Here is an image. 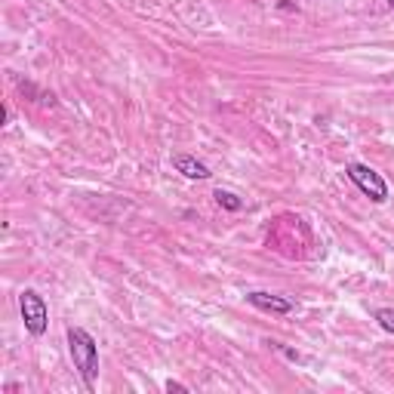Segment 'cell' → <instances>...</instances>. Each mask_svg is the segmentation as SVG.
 I'll use <instances>...</instances> for the list:
<instances>
[{"label":"cell","mask_w":394,"mask_h":394,"mask_svg":"<svg viewBox=\"0 0 394 394\" xmlns=\"http://www.w3.org/2000/svg\"><path fill=\"white\" fill-rule=\"evenodd\" d=\"M167 391H188L185 385H179V382H167Z\"/></svg>","instance_id":"cell-8"},{"label":"cell","mask_w":394,"mask_h":394,"mask_svg":"<svg viewBox=\"0 0 394 394\" xmlns=\"http://www.w3.org/2000/svg\"><path fill=\"white\" fill-rule=\"evenodd\" d=\"M68 348H71V361H74V370L80 373V379L89 391L96 388V373H98V348L96 339L80 327L68 330Z\"/></svg>","instance_id":"cell-1"},{"label":"cell","mask_w":394,"mask_h":394,"mask_svg":"<svg viewBox=\"0 0 394 394\" xmlns=\"http://www.w3.org/2000/svg\"><path fill=\"white\" fill-rule=\"evenodd\" d=\"M247 302L253 308H259V311H271V315H290V311H293V302L290 299H283V296H274V293H262V290L247 293Z\"/></svg>","instance_id":"cell-4"},{"label":"cell","mask_w":394,"mask_h":394,"mask_svg":"<svg viewBox=\"0 0 394 394\" xmlns=\"http://www.w3.org/2000/svg\"><path fill=\"white\" fill-rule=\"evenodd\" d=\"M388 4H391V6H394V0H388Z\"/></svg>","instance_id":"cell-9"},{"label":"cell","mask_w":394,"mask_h":394,"mask_svg":"<svg viewBox=\"0 0 394 394\" xmlns=\"http://www.w3.org/2000/svg\"><path fill=\"white\" fill-rule=\"evenodd\" d=\"M173 167L179 169V173H182L185 179H210L213 173L207 167L201 164V160L197 157H188V154H179V157H173Z\"/></svg>","instance_id":"cell-5"},{"label":"cell","mask_w":394,"mask_h":394,"mask_svg":"<svg viewBox=\"0 0 394 394\" xmlns=\"http://www.w3.org/2000/svg\"><path fill=\"white\" fill-rule=\"evenodd\" d=\"M19 308H22L25 330H28L31 336H43V333H47L50 311H47V305H43L40 293H34V290H22V296H19Z\"/></svg>","instance_id":"cell-2"},{"label":"cell","mask_w":394,"mask_h":394,"mask_svg":"<svg viewBox=\"0 0 394 394\" xmlns=\"http://www.w3.org/2000/svg\"><path fill=\"white\" fill-rule=\"evenodd\" d=\"M345 173H348V179H351V182L361 188L366 197H370V201H376V203L388 201V185H385V179L376 173V169H370L366 164H348Z\"/></svg>","instance_id":"cell-3"},{"label":"cell","mask_w":394,"mask_h":394,"mask_svg":"<svg viewBox=\"0 0 394 394\" xmlns=\"http://www.w3.org/2000/svg\"><path fill=\"white\" fill-rule=\"evenodd\" d=\"M213 197H216V203H219V207H225V210H231V213H237L240 207H244V201H240L237 194H231V191H222V188H219V191L213 194Z\"/></svg>","instance_id":"cell-6"},{"label":"cell","mask_w":394,"mask_h":394,"mask_svg":"<svg viewBox=\"0 0 394 394\" xmlns=\"http://www.w3.org/2000/svg\"><path fill=\"white\" fill-rule=\"evenodd\" d=\"M376 320H379L385 333H394V308H379L376 311Z\"/></svg>","instance_id":"cell-7"}]
</instances>
